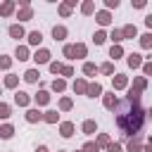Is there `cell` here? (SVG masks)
I'll list each match as a JSON object with an SVG mask.
<instances>
[{
    "mask_svg": "<svg viewBox=\"0 0 152 152\" xmlns=\"http://www.w3.org/2000/svg\"><path fill=\"white\" fill-rule=\"evenodd\" d=\"M124 107H126V109H121V112L116 114V126H119L126 135H135V133L140 131L142 121H145V112H142V107L128 109L131 104H128L126 100H124Z\"/></svg>",
    "mask_w": 152,
    "mask_h": 152,
    "instance_id": "cell-1",
    "label": "cell"
},
{
    "mask_svg": "<svg viewBox=\"0 0 152 152\" xmlns=\"http://www.w3.org/2000/svg\"><path fill=\"white\" fill-rule=\"evenodd\" d=\"M112 88H114V90L128 88V76H126V74H114V76H112Z\"/></svg>",
    "mask_w": 152,
    "mask_h": 152,
    "instance_id": "cell-2",
    "label": "cell"
},
{
    "mask_svg": "<svg viewBox=\"0 0 152 152\" xmlns=\"http://www.w3.org/2000/svg\"><path fill=\"white\" fill-rule=\"evenodd\" d=\"M33 62H36V64H50V50L38 48V50L33 52Z\"/></svg>",
    "mask_w": 152,
    "mask_h": 152,
    "instance_id": "cell-3",
    "label": "cell"
},
{
    "mask_svg": "<svg viewBox=\"0 0 152 152\" xmlns=\"http://www.w3.org/2000/svg\"><path fill=\"white\" fill-rule=\"evenodd\" d=\"M126 64H128L131 69L142 66V55H140V52H131V55H126Z\"/></svg>",
    "mask_w": 152,
    "mask_h": 152,
    "instance_id": "cell-4",
    "label": "cell"
},
{
    "mask_svg": "<svg viewBox=\"0 0 152 152\" xmlns=\"http://www.w3.org/2000/svg\"><path fill=\"white\" fill-rule=\"evenodd\" d=\"M102 104H104L107 109H112V112L116 109V104H119V100H116V95H114V90H112V93H104V95H102Z\"/></svg>",
    "mask_w": 152,
    "mask_h": 152,
    "instance_id": "cell-5",
    "label": "cell"
},
{
    "mask_svg": "<svg viewBox=\"0 0 152 152\" xmlns=\"http://www.w3.org/2000/svg\"><path fill=\"white\" fill-rule=\"evenodd\" d=\"M121 36H124V40H133V38L138 36V28H135V24H126V26L121 28Z\"/></svg>",
    "mask_w": 152,
    "mask_h": 152,
    "instance_id": "cell-6",
    "label": "cell"
},
{
    "mask_svg": "<svg viewBox=\"0 0 152 152\" xmlns=\"http://www.w3.org/2000/svg\"><path fill=\"white\" fill-rule=\"evenodd\" d=\"M14 102H17L19 107H28L31 97H28V93H24V90H17V93H14Z\"/></svg>",
    "mask_w": 152,
    "mask_h": 152,
    "instance_id": "cell-7",
    "label": "cell"
},
{
    "mask_svg": "<svg viewBox=\"0 0 152 152\" xmlns=\"http://www.w3.org/2000/svg\"><path fill=\"white\" fill-rule=\"evenodd\" d=\"M59 135L62 138H71L74 135V124L71 121H62L59 124Z\"/></svg>",
    "mask_w": 152,
    "mask_h": 152,
    "instance_id": "cell-8",
    "label": "cell"
},
{
    "mask_svg": "<svg viewBox=\"0 0 152 152\" xmlns=\"http://www.w3.org/2000/svg\"><path fill=\"white\" fill-rule=\"evenodd\" d=\"M14 7H17L14 0H5V2L0 5V14H2V17H10V14L14 12Z\"/></svg>",
    "mask_w": 152,
    "mask_h": 152,
    "instance_id": "cell-9",
    "label": "cell"
},
{
    "mask_svg": "<svg viewBox=\"0 0 152 152\" xmlns=\"http://www.w3.org/2000/svg\"><path fill=\"white\" fill-rule=\"evenodd\" d=\"M95 19H97L100 26H107V24L112 21V14H109L107 10H100V12H95Z\"/></svg>",
    "mask_w": 152,
    "mask_h": 152,
    "instance_id": "cell-10",
    "label": "cell"
},
{
    "mask_svg": "<svg viewBox=\"0 0 152 152\" xmlns=\"http://www.w3.org/2000/svg\"><path fill=\"white\" fill-rule=\"evenodd\" d=\"M86 95H88V97H100V95H102V86H100L97 81H95V83H88Z\"/></svg>",
    "mask_w": 152,
    "mask_h": 152,
    "instance_id": "cell-11",
    "label": "cell"
},
{
    "mask_svg": "<svg viewBox=\"0 0 152 152\" xmlns=\"http://www.w3.org/2000/svg\"><path fill=\"white\" fill-rule=\"evenodd\" d=\"M33 100H36V104H38V107H43V104H48V102H50V93H48V90H38V93L33 95Z\"/></svg>",
    "mask_w": 152,
    "mask_h": 152,
    "instance_id": "cell-12",
    "label": "cell"
},
{
    "mask_svg": "<svg viewBox=\"0 0 152 152\" xmlns=\"http://www.w3.org/2000/svg\"><path fill=\"white\" fill-rule=\"evenodd\" d=\"M81 131H83V133H86V135H93V133H95V131H97V124H95V121H93V119H86V121H83V124H81Z\"/></svg>",
    "mask_w": 152,
    "mask_h": 152,
    "instance_id": "cell-13",
    "label": "cell"
},
{
    "mask_svg": "<svg viewBox=\"0 0 152 152\" xmlns=\"http://www.w3.org/2000/svg\"><path fill=\"white\" fill-rule=\"evenodd\" d=\"M17 19H19V21H28V19H33V10H31V5H28V7H21V10L17 12Z\"/></svg>",
    "mask_w": 152,
    "mask_h": 152,
    "instance_id": "cell-14",
    "label": "cell"
},
{
    "mask_svg": "<svg viewBox=\"0 0 152 152\" xmlns=\"http://www.w3.org/2000/svg\"><path fill=\"white\" fill-rule=\"evenodd\" d=\"M131 88H133V90H138V93H142V90L147 88V78H145V76H135Z\"/></svg>",
    "mask_w": 152,
    "mask_h": 152,
    "instance_id": "cell-15",
    "label": "cell"
},
{
    "mask_svg": "<svg viewBox=\"0 0 152 152\" xmlns=\"http://www.w3.org/2000/svg\"><path fill=\"white\" fill-rule=\"evenodd\" d=\"M86 90H88V81H86V78H76V81H74V93L86 95Z\"/></svg>",
    "mask_w": 152,
    "mask_h": 152,
    "instance_id": "cell-16",
    "label": "cell"
},
{
    "mask_svg": "<svg viewBox=\"0 0 152 152\" xmlns=\"http://www.w3.org/2000/svg\"><path fill=\"white\" fill-rule=\"evenodd\" d=\"M12 135H14V126H12V124H2V126H0V138H2V140H10Z\"/></svg>",
    "mask_w": 152,
    "mask_h": 152,
    "instance_id": "cell-17",
    "label": "cell"
},
{
    "mask_svg": "<svg viewBox=\"0 0 152 152\" xmlns=\"http://www.w3.org/2000/svg\"><path fill=\"white\" fill-rule=\"evenodd\" d=\"M138 40H140V48H142V50H152V31L142 33Z\"/></svg>",
    "mask_w": 152,
    "mask_h": 152,
    "instance_id": "cell-18",
    "label": "cell"
},
{
    "mask_svg": "<svg viewBox=\"0 0 152 152\" xmlns=\"http://www.w3.org/2000/svg\"><path fill=\"white\" fill-rule=\"evenodd\" d=\"M10 36L17 38V40L24 38V36H26V33H24V26H21V24H12V26H10Z\"/></svg>",
    "mask_w": 152,
    "mask_h": 152,
    "instance_id": "cell-19",
    "label": "cell"
},
{
    "mask_svg": "<svg viewBox=\"0 0 152 152\" xmlns=\"http://www.w3.org/2000/svg\"><path fill=\"white\" fill-rule=\"evenodd\" d=\"M86 55H88V48H86L83 43H76V45H74V59H83Z\"/></svg>",
    "mask_w": 152,
    "mask_h": 152,
    "instance_id": "cell-20",
    "label": "cell"
},
{
    "mask_svg": "<svg viewBox=\"0 0 152 152\" xmlns=\"http://www.w3.org/2000/svg\"><path fill=\"white\" fill-rule=\"evenodd\" d=\"M26 121L28 124H36V121H43V114L38 109H26Z\"/></svg>",
    "mask_w": 152,
    "mask_h": 152,
    "instance_id": "cell-21",
    "label": "cell"
},
{
    "mask_svg": "<svg viewBox=\"0 0 152 152\" xmlns=\"http://www.w3.org/2000/svg\"><path fill=\"white\" fill-rule=\"evenodd\" d=\"M126 150H128V152H140V150H142V142H140V138H138V135H133V140H128Z\"/></svg>",
    "mask_w": 152,
    "mask_h": 152,
    "instance_id": "cell-22",
    "label": "cell"
},
{
    "mask_svg": "<svg viewBox=\"0 0 152 152\" xmlns=\"http://www.w3.org/2000/svg\"><path fill=\"white\" fill-rule=\"evenodd\" d=\"M74 5H76V0H66V2H62V5H59V14H62V17H69Z\"/></svg>",
    "mask_w": 152,
    "mask_h": 152,
    "instance_id": "cell-23",
    "label": "cell"
},
{
    "mask_svg": "<svg viewBox=\"0 0 152 152\" xmlns=\"http://www.w3.org/2000/svg\"><path fill=\"white\" fill-rule=\"evenodd\" d=\"M52 38L55 40H64L66 38V26H52Z\"/></svg>",
    "mask_w": 152,
    "mask_h": 152,
    "instance_id": "cell-24",
    "label": "cell"
},
{
    "mask_svg": "<svg viewBox=\"0 0 152 152\" xmlns=\"http://www.w3.org/2000/svg\"><path fill=\"white\" fill-rule=\"evenodd\" d=\"M28 55H31V52H28V48H26V45H17V52H14V57H17L19 62L28 59Z\"/></svg>",
    "mask_w": 152,
    "mask_h": 152,
    "instance_id": "cell-25",
    "label": "cell"
},
{
    "mask_svg": "<svg viewBox=\"0 0 152 152\" xmlns=\"http://www.w3.org/2000/svg\"><path fill=\"white\" fill-rule=\"evenodd\" d=\"M38 78H40V71H38V69H28V71L24 74V81H26V83H36Z\"/></svg>",
    "mask_w": 152,
    "mask_h": 152,
    "instance_id": "cell-26",
    "label": "cell"
},
{
    "mask_svg": "<svg viewBox=\"0 0 152 152\" xmlns=\"http://www.w3.org/2000/svg\"><path fill=\"white\" fill-rule=\"evenodd\" d=\"M2 86H5V88H17V86H19V76L7 74V76H5V81H2Z\"/></svg>",
    "mask_w": 152,
    "mask_h": 152,
    "instance_id": "cell-27",
    "label": "cell"
},
{
    "mask_svg": "<svg viewBox=\"0 0 152 152\" xmlns=\"http://www.w3.org/2000/svg\"><path fill=\"white\" fill-rule=\"evenodd\" d=\"M43 121H48V124H57V121H59V114H57V109H48V112L43 114Z\"/></svg>",
    "mask_w": 152,
    "mask_h": 152,
    "instance_id": "cell-28",
    "label": "cell"
},
{
    "mask_svg": "<svg viewBox=\"0 0 152 152\" xmlns=\"http://www.w3.org/2000/svg\"><path fill=\"white\" fill-rule=\"evenodd\" d=\"M43 43V33L40 31H31L28 33V45H40Z\"/></svg>",
    "mask_w": 152,
    "mask_h": 152,
    "instance_id": "cell-29",
    "label": "cell"
},
{
    "mask_svg": "<svg viewBox=\"0 0 152 152\" xmlns=\"http://www.w3.org/2000/svg\"><path fill=\"white\" fill-rule=\"evenodd\" d=\"M109 57H112V59L124 57V48H121V45H112V48H109Z\"/></svg>",
    "mask_w": 152,
    "mask_h": 152,
    "instance_id": "cell-30",
    "label": "cell"
},
{
    "mask_svg": "<svg viewBox=\"0 0 152 152\" xmlns=\"http://www.w3.org/2000/svg\"><path fill=\"white\" fill-rule=\"evenodd\" d=\"M97 71H102L104 76H112V74H114V64H112V62H104V64L97 66Z\"/></svg>",
    "mask_w": 152,
    "mask_h": 152,
    "instance_id": "cell-31",
    "label": "cell"
},
{
    "mask_svg": "<svg viewBox=\"0 0 152 152\" xmlns=\"http://www.w3.org/2000/svg\"><path fill=\"white\" fill-rule=\"evenodd\" d=\"M64 88H66V81L64 78H55L52 81V90L55 93H64Z\"/></svg>",
    "mask_w": 152,
    "mask_h": 152,
    "instance_id": "cell-32",
    "label": "cell"
},
{
    "mask_svg": "<svg viewBox=\"0 0 152 152\" xmlns=\"http://www.w3.org/2000/svg\"><path fill=\"white\" fill-rule=\"evenodd\" d=\"M81 12H83V14H93V12H95V2H93V0H86V2L81 5Z\"/></svg>",
    "mask_w": 152,
    "mask_h": 152,
    "instance_id": "cell-33",
    "label": "cell"
},
{
    "mask_svg": "<svg viewBox=\"0 0 152 152\" xmlns=\"http://www.w3.org/2000/svg\"><path fill=\"white\" fill-rule=\"evenodd\" d=\"M109 38H112V45H119V43L124 40V36H121V28H114V31L109 33Z\"/></svg>",
    "mask_w": 152,
    "mask_h": 152,
    "instance_id": "cell-34",
    "label": "cell"
},
{
    "mask_svg": "<svg viewBox=\"0 0 152 152\" xmlns=\"http://www.w3.org/2000/svg\"><path fill=\"white\" fill-rule=\"evenodd\" d=\"M93 40H95V45H102V43L107 40V33H104V31H95V33H93Z\"/></svg>",
    "mask_w": 152,
    "mask_h": 152,
    "instance_id": "cell-35",
    "label": "cell"
},
{
    "mask_svg": "<svg viewBox=\"0 0 152 152\" xmlns=\"http://www.w3.org/2000/svg\"><path fill=\"white\" fill-rule=\"evenodd\" d=\"M83 74H86V76H93V74H97V66H95L93 62H86V64H83Z\"/></svg>",
    "mask_w": 152,
    "mask_h": 152,
    "instance_id": "cell-36",
    "label": "cell"
},
{
    "mask_svg": "<svg viewBox=\"0 0 152 152\" xmlns=\"http://www.w3.org/2000/svg\"><path fill=\"white\" fill-rule=\"evenodd\" d=\"M71 107H74V102H71V97H62V100H59V109H62V112H69Z\"/></svg>",
    "mask_w": 152,
    "mask_h": 152,
    "instance_id": "cell-37",
    "label": "cell"
},
{
    "mask_svg": "<svg viewBox=\"0 0 152 152\" xmlns=\"http://www.w3.org/2000/svg\"><path fill=\"white\" fill-rule=\"evenodd\" d=\"M95 142H97V147H107V145H109V142H112V140H109V135H107V133H100V135H97V140H95Z\"/></svg>",
    "mask_w": 152,
    "mask_h": 152,
    "instance_id": "cell-38",
    "label": "cell"
},
{
    "mask_svg": "<svg viewBox=\"0 0 152 152\" xmlns=\"http://www.w3.org/2000/svg\"><path fill=\"white\" fill-rule=\"evenodd\" d=\"M81 152H100V147H97V142H93V140H88L86 145H83V150Z\"/></svg>",
    "mask_w": 152,
    "mask_h": 152,
    "instance_id": "cell-39",
    "label": "cell"
},
{
    "mask_svg": "<svg viewBox=\"0 0 152 152\" xmlns=\"http://www.w3.org/2000/svg\"><path fill=\"white\" fill-rule=\"evenodd\" d=\"M10 114H12V109H10V104H5V102H0V119H10Z\"/></svg>",
    "mask_w": 152,
    "mask_h": 152,
    "instance_id": "cell-40",
    "label": "cell"
},
{
    "mask_svg": "<svg viewBox=\"0 0 152 152\" xmlns=\"http://www.w3.org/2000/svg\"><path fill=\"white\" fill-rule=\"evenodd\" d=\"M10 66H12V57L0 55V69H10Z\"/></svg>",
    "mask_w": 152,
    "mask_h": 152,
    "instance_id": "cell-41",
    "label": "cell"
},
{
    "mask_svg": "<svg viewBox=\"0 0 152 152\" xmlns=\"http://www.w3.org/2000/svg\"><path fill=\"white\" fill-rule=\"evenodd\" d=\"M62 52H64V57H66V59H74V45H64V50H62Z\"/></svg>",
    "mask_w": 152,
    "mask_h": 152,
    "instance_id": "cell-42",
    "label": "cell"
},
{
    "mask_svg": "<svg viewBox=\"0 0 152 152\" xmlns=\"http://www.w3.org/2000/svg\"><path fill=\"white\" fill-rule=\"evenodd\" d=\"M62 66L64 64H59V62H50V71L52 74H62Z\"/></svg>",
    "mask_w": 152,
    "mask_h": 152,
    "instance_id": "cell-43",
    "label": "cell"
},
{
    "mask_svg": "<svg viewBox=\"0 0 152 152\" xmlns=\"http://www.w3.org/2000/svg\"><path fill=\"white\" fill-rule=\"evenodd\" d=\"M104 150H107V152H124V150H121V145H119V142H109V145H107V147H104Z\"/></svg>",
    "mask_w": 152,
    "mask_h": 152,
    "instance_id": "cell-44",
    "label": "cell"
},
{
    "mask_svg": "<svg viewBox=\"0 0 152 152\" xmlns=\"http://www.w3.org/2000/svg\"><path fill=\"white\" fill-rule=\"evenodd\" d=\"M104 7L107 10H116L119 7V0H104Z\"/></svg>",
    "mask_w": 152,
    "mask_h": 152,
    "instance_id": "cell-45",
    "label": "cell"
},
{
    "mask_svg": "<svg viewBox=\"0 0 152 152\" xmlns=\"http://www.w3.org/2000/svg\"><path fill=\"white\" fill-rule=\"evenodd\" d=\"M142 71L145 76H152V62H142Z\"/></svg>",
    "mask_w": 152,
    "mask_h": 152,
    "instance_id": "cell-46",
    "label": "cell"
},
{
    "mask_svg": "<svg viewBox=\"0 0 152 152\" xmlns=\"http://www.w3.org/2000/svg\"><path fill=\"white\" fill-rule=\"evenodd\" d=\"M62 76H74V69H71L69 64H64V66H62Z\"/></svg>",
    "mask_w": 152,
    "mask_h": 152,
    "instance_id": "cell-47",
    "label": "cell"
},
{
    "mask_svg": "<svg viewBox=\"0 0 152 152\" xmlns=\"http://www.w3.org/2000/svg\"><path fill=\"white\" fill-rule=\"evenodd\" d=\"M133 7H135V10H142V7H145V0H133Z\"/></svg>",
    "mask_w": 152,
    "mask_h": 152,
    "instance_id": "cell-48",
    "label": "cell"
},
{
    "mask_svg": "<svg viewBox=\"0 0 152 152\" xmlns=\"http://www.w3.org/2000/svg\"><path fill=\"white\" fill-rule=\"evenodd\" d=\"M145 26H147V28H152V14H147V17H145Z\"/></svg>",
    "mask_w": 152,
    "mask_h": 152,
    "instance_id": "cell-49",
    "label": "cell"
},
{
    "mask_svg": "<svg viewBox=\"0 0 152 152\" xmlns=\"http://www.w3.org/2000/svg\"><path fill=\"white\" fill-rule=\"evenodd\" d=\"M36 152H48V147H45V145H38V147H36Z\"/></svg>",
    "mask_w": 152,
    "mask_h": 152,
    "instance_id": "cell-50",
    "label": "cell"
},
{
    "mask_svg": "<svg viewBox=\"0 0 152 152\" xmlns=\"http://www.w3.org/2000/svg\"><path fill=\"white\" fill-rule=\"evenodd\" d=\"M145 152H152V138H150V142L145 145Z\"/></svg>",
    "mask_w": 152,
    "mask_h": 152,
    "instance_id": "cell-51",
    "label": "cell"
},
{
    "mask_svg": "<svg viewBox=\"0 0 152 152\" xmlns=\"http://www.w3.org/2000/svg\"><path fill=\"white\" fill-rule=\"evenodd\" d=\"M147 114H150V116H152V107H150V112H147Z\"/></svg>",
    "mask_w": 152,
    "mask_h": 152,
    "instance_id": "cell-52",
    "label": "cell"
},
{
    "mask_svg": "<svg viewBox=\"0 0 152 152\" xmlns=\"http://www.w3.org/2000/svg\"><path fill=\"white\" fill-rule=\"evenodd\" d=\"M57 152H64V150H57Z\"/></svg>",
    "mask_w": 152,
    "mask_h": 152,
    "instance_id": "cell-53",
    "label": "cell"
},
{
    "mask_svg": "<svg viewBox=\"0 0 152 152\" xmlns=\"http://www.w3.org/2000/svg\"><path fill=\"white\" fill-rule=\"evenodd\" d=\"M78 152H81V150H78Z\"/></svg>",
    "mask_w": 152,
    "mask_h": 152,
    "instance_id": "cell-54",
    "label": "cell"
}]
</instances>
